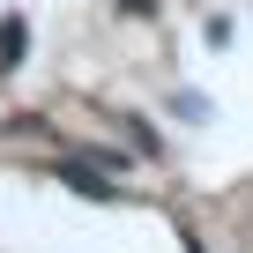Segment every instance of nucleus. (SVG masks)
<instances>
[{
  "label": "nucleus",
  "instance_id": "f257e3e1",
  "mask_svg": "<svg viewBox=\"0 0 253 253\" xmlns=\"http://www.w3.org/2000/svg\"><path fill=\"white\" fill-rule=\"evenodd\" d=\"M67 179H75V186H82V194H89V201H112V186H104V179H97V171H89V164H67Z\"/></svg>",
  "mask_w": 253,
  "mask_h": 253
}]
</instances>
